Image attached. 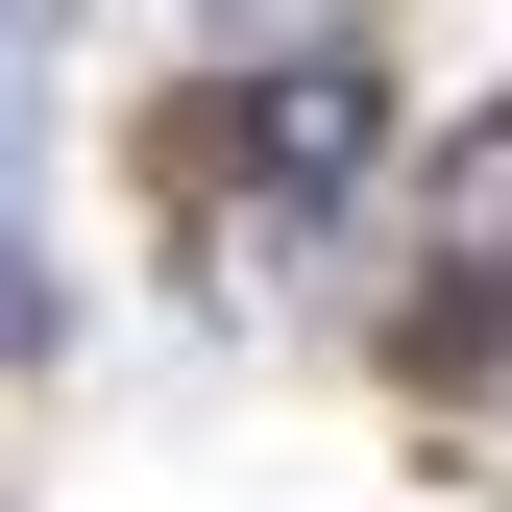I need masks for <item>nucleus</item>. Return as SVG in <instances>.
<instances>
[{
	"label": "nucleus",
	"mask_w": 512,
	"mask_h": 512,
	"mask_svg": "<svg viewBox=\"0 0 512 512\" xmlns=\"http://www.w3.org/2000/svg\"><path fill=\"white\" fill-rule=\"evenodd\" d=\"M488 366H512V269H415V293H391V391H439V415H464Z\"/></svg>",
	"instance_id": "1"
},
{
	"label": "nucleus",
	"mask_w": 512,
	"mask_h": 512,
	"mask_svg": "<svg viewBox=\"0 0 512 512\" xmlns=\"http://www.w3.org/2000/svg\"><path fill=\"white\" fill-rule=\"evenodd\" d=\"M415 196H439V269H512V98H464L415 147Z\"/></svg>",
	"instance_id": "2"
},
{
	"label": "nucleus",
	"mask_w": 512,
	"mask_h": 512,
	"mask_svg": "<svg viewBox=\"0 0 512 512\" xmlns=\"http://www.w3.org/2000/svg\"><path fill=\"white\" fill-rule=\"evenodd\" d=\"M49 342H74V269H49V220L0 196V366H49Z\"/></svg>",
	"instance_id": "3"
},
{
	"label": "nucleus",
	"mask_w": 512,
	"mask_h": 512,
	"mask_svg": "<svg viewBox=\"0 0 512 512\" xmlns=\"http://www.w3.org/2000/svg\"><path fill=\"white\" fill-rule=\"evenodd\" d=\"M196 25H220V49H293V0H196Z\"/></svg>",
	"instance_id": "4"
}]
</instances>
